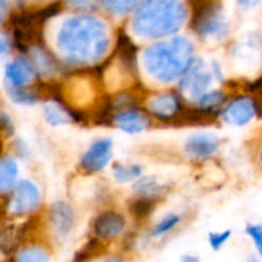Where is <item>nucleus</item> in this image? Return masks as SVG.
<instances>
[{
	"instance_id": "obj_12",
	"label": "nucleus",
	"mask_w": 262,
	"mask_h": 262,
	"mask_svg": "<svg viewBox=\"0 0 262 262\" xmlns=\"http://www.w3.org/2000/svg\"><path fill=\"white\" fill-rule=\"evenodd\" d=\"M247 233L251 235V238L255 242L258 252L262 255V227L261 225H251L247 228Z\"/></svg>"
},
{
	"instance_id": "obj_8",
	"label": "nucleus",
	"mask_w": 262,
	"mask_h": 262,
	"mask_svg": "<svg viewBox=\"0 0 262 262\" xmlns=\"http://www.w3.org/2000/svg\"><path fill=\"white\" fill-rule=\"evenodd\" d=\"M181 219L177 215H168V216L164 217L160 223L155 227V230H154V235L156 237H160V235L166 234V233L171 232L177 225L179 224Z\"/></svg>"
},
{
	"instance_id": "obj_9",
	"label": "nucleus",
	"mask_w": 262,
	"mask_h": 262,
	"mask_svg": "<svg viewBox=\"0 0 262 262\" xmlns=\"http://www.w3.org/2000/svg\"><path fill=\"white\" fill-rule=\"evenodd\" d=\"M141 169L138 166L132 165V166H119V168L115 169V177L119 182H129L133 178L140 176Z\"/></svg>"
},
{
	"instance_id": "obj_1",
	"label": "nucleus",
	"mask_w": 262,
	"mask_h": 262,
	"mask_svg": "<svg viewBox=\"0 0 262 262\" xmlns=\"http://www.w3.org/2000/svg\"><path fill=\"white\" fill-rule=\"evenodd\" d=\"M37 202V192L36 188L28 182H22L15 188L10 202V210L14 214H25L33 209Z\"/></svg>"
},
{
	"instance_id": "obj_16",
	"label": "nucleus",
	"mask_w": 262,
	"mask_h": 262,
	"mask_svg": "<svg viewBox=\"0 0 262 262\" xmlns=\"http://www.w3.org/2000/svg\"><path fill=\"white\" fill-rule=\"evenodd\" d=\"M0 148H2V141H0Z\"/></svg>"
},
{
	"instance_id": "obj_14",
	"label": "nucleus",
	"mask_w": 262,
	"mask_h": 262,
	"mask_svg": "<svg viewBox=\"0 0 262 262\" xmlns=\"http://www.w3.org/2000/svg\"><path fill=\"white\" fill-rule=\"evenodd\" d=\"M5 13V2L4 0H0V22H2L3 17H4Z\"/></svg>"
},
{
	"instance_id": "obj_2",
	"label": "nucleus",
	"mask_w": 262,
	"mask_h": 262,
	"mask_svg": "<svg viewBox=\"0 0 262 262\" xmlns=\"http://www.w3.org/2000/svg\"><path fill=\"white\" fill-rule=\"evenodd\" d=\"M110 150H112V142L110 141L102 140L95 142L82 159L83 166L90 171L100 170L107 163Z\"/></svg>"
},
{
	"instance_id": "obj_13",
	"label": "nucleus",
	"mask_w": 262,
	"mask_h": 262,
	"mask_svg": "<svg viewBox=\"0 0 262 262\" xmlns=\"http://www.w3.org/2000/svg\"><path fill=\"white\" fill-rule=\"evenodd\" d=\"M9 50V41L4 35L0 33V54H4Z\"/></svg>"
},
{
	"instance_id": "obj_3",
	"label": "nucleus",
	"mask_w": 262,
	"mask_h": 262,
	"mask_svg": "<svg viewBox=\"0 0 262 262\" xmlns=\"http://www.w3.org/2000/svg\"><path fill=\"white\" fill-rule=\"evenodd\" d=\"M219 140L210 135H199L189 138L186 143V151L192 158L204 159L216 152Z\"/></svg>"
},
{
	"instance_id": "obj_4",
	"label": "nucleus",
	"mask_w": 262,
	"mask_h": 262,
	"mask_svg": "<svg viewBox=\"0 0 262 262\" xmlns=\"http://www.w3.org/2000/svg\"><path fill=\"white\" fill-rule=\"evenodd\" d=\"M7 79L9 82L10 87H14V89H22L26 83L31 81V77H32V68L30 67V64L27 61L22 60H15L12 61L9 66L7 67Z\"/></svg>"
},
{
	"instance_id": "obj_10",
	"label": "nucleus",
	"mask_w": 262,
	"mask_h": 262,
	"mask_svg": "<svg viewBox=\"0 0 262 262\" xmlns=\"http://www.w3.org/2000/svg\"><path fill=\"white\" fill-rule=\"evenodd\" d=\"M15 246V234L13 229H0V251L10 250Z\"/></svg>"
},
{
	"instance_id": "obj_5",
	"label": "nucleus",
	"mask_w": 262,
	"mask_h": 262,
	"mask_svg": "<svg viewBox=\"0 0 262 262\" xmlns=\"http://www.w3.org/2000/svg\"><path fill=\"white\" fill-rule=\"evenodd\" d=\"M256 113V106L251 100H241L233 104L229 110V119L237 124L250 122Z\"/></svg>"
},
{
	"instance_id": "obj_11",
	"label": "nucleus",
	"mask_w": 262,
	"mask_h": 262,
	"mask_svg": "<svg viewBox=\"0 0 262 262\" xmlns=\"http://www.w3.org/2000/svg\"><path fill=\"white\" fill-rule=\"evenodd\" d=\"M230 237V232L227 230V232H222V233H212L210 234V245L214 250H219L223 245H225L228 239Z\"/></svg>"
},
{
	"instance_id": "obj_7",
	"label": "nucleus",
	"mask_w": 262,
	"mask_h": 262,
	"mask_svg": "<svg viewBox=\"0 0 262 262\" xmlns=\"http://www.w3.org/2000/svg\"><path fill=\"white\" fill-rule=\"evenodd\" d=\"M118 125L127 132H140L147 125V120L137 113H124L117 118Z\"/></svg>"
},
{
	"instance_id": "obj_15",
	"label": "nucleus",
	"mask_w": 262,
	"mask_h": 262,
	"mask_svg": "<svg viewBox=\"0 0 262 262\" xmlns=\"http://www.w3.org/2000/svg\"><path fill=\"white\" fill-rule=\"evenodd\" d=\"M257 2V0H242V3L243 4H253V3H256Z\"/></svg>"
},
{
	"instance_id": "obj_6",
	"label": "nucleus",
	"mask_w": 262,
	"mask_h": 262,
	"mask_svg": "<svg viewBox=\"0 0 262 262\" xmlns=\"http://www.w3.org/2000/svg\"><path fill=\"white\" fill-rule=\"evenodd\" d=\"M17 177V165L9 158L0 159V193L7 192L13 186Z\"/></svg>"
},
{
	"instance_id": "obj_17",
	"label": "nucleus",
	"mask_w": 262,
	"mask_h": 262,
	"mask_svg": "<svg viewBox=\"0 0 262 262\" xmlns=\"http://www.w3.org/2000/svg\"><path fill=\"white\" fill-rule=\"evenodd\" d=\"M261 159H262V155H261Z\"/></svg>"
}]
</instances>
